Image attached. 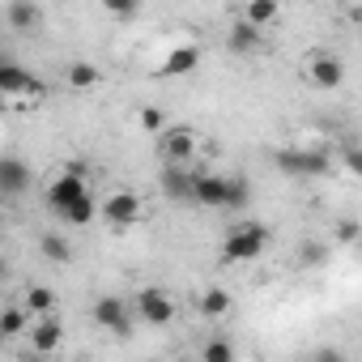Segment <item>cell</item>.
Masks as SVG:
<instances>
[{"mask_svg":"<svg viewBox=\"0 0 362 362\" xmlns=\"http://www.w3.org/2000/svg\"><path fill=\"white\" fill-rule=\"evenodd\" d=\"M201 358H205V362H235V345H230L226 337H214V341L201 349Z\"/></svg>","mask_w":362,"mask_h":362,"instance_id":"cb8c5ba5","label":"cell"},{"mask_svg":"<svg viewBox=\"0 0 362 362\" xmlns=\"http://www.w3.org/2000/svg\"><path fill=\"white\" fill-rule=\"evenodd\" d=\"M328 260V243H307L303 252H298V264L303 269H315V264H324Z\"/></svg>","mask_w":362,"mask_h":362,"instance_id":"484cf974","label":"cell"},{"mask_svg":"<svg viewBox=\"0 0 362 362\" xmlns=\"http://www.w3.org/2000/svg\"><path fill=\"white\" fill-rule=\"evenodd\" d=\"M56 218H64L69 226H90V222L98 218V201H94L90 192H81V197H77V201H69Z\"/></svg>","mask_w":362,"mask_h":362,"instance_id":"e0dca14e","label":"cell"},{"mask_svg":"<svg viewBox=\"0 0 362 362\" xmlns=\"http://www.w3.org/2000/svg\"><path fill=\"white\" fill-rule=\"evenodd\" d=\"M5 22L18 30V35H39L43 30V9H39V0H9L5 5Z\"/></svg>","mask_w":362,"mask_h":362,"instance_id":"5bb4252c","label":"cell"},{"mask_svg":"<svg viewBox=\"0 0 362 362\" xmlns=\"http://www.w3.org/2000/svg\"><path fill=\"white\" fill-rule=\"evenodd\" d=\"M98 81H103V69H98V64H90V60L69 64V86H73V90H94Z\"/></svg>","mask_w":362,"mask_h":362,"instance_id":"d6986e66","label":"cell"},{"mask_svg":"<svg viewBox=\"0 0 362 362\" xmlns=\"http://www.w3.org/2000/svg\"><path fill=\"white\" fill-rule=\"evenodd\" d=\"M0 273H5V252H0Z\"/></svg>","mask_w":362,"mask_h":362,"instance_id":"f1b7e54d","label":"cell"},{"mask_svg":"<svg viewBox=\"0 0 362 362\" xmlns=\"http://www.w3.org/2000/svg\"><path fill=\"white\" fill-rule=\"evenodd\" d=\"M30 192V166L13 153L0 158V201H18Z\"/></svg>","mask_w":362,"mask_h":362,"instance_id":"7c38bea8","label":"cell"},{"mask_svg":"<svg viewBox=\"0 0 362 362\" xmlns=\"http://www.w3.org/2000/svg\"><path fill=\"white\" fill-rule=\"evenodd\" d=\"M0 60H9V56H5V47H0Z\"/></svg>","mask_w":362,"mask_h":362,"instance_id":"f546056e","label":"cell"},{"mask_svg":"<svg viewBox=\"0 0 362 362\" xmlns=\"http://www.w3.org/2000/svg\"><path fill=\"white\" fill-rule=\"evenodd\" d=\"M98 214L107 218V226L128 230V226L141 222V197H136V192H111L107 205H98Z\"/></svg>","mask_w":362,"mask_h":362,"instance_id":"30bf717a","label":"cell"},{"mask_svg":"<svg viewBox=\"0 0 362 362\" xmlns=\"http://www.w3.org/2000/svg\"><path fill=\"white\" fill-rule=\"evenodd\" d=\"M26 311H30V315L56 311V290H52V286H30V290H26Z\"/></svg>","mask_w":362,"mask_h":362,"instance_id":"603a6c76","label":"cell"},{"mask_svg":"<svg viewBox=\"0 0 362 362\" xmlns=\"http://www.w3.org/2000/svg\"><path fill=\"white\" fill-rule=\"evenodd\" d=\"M103 9H107L111 18H119V22H132L136 9H141V0H103Z\"/></svg>","mask_w":362,"mask_h":362,"instance_id":"d4e9b609","label":"cell"},{"mask_svg":"<svg viewBox=\"0 0 362 362\" xmlns=\"http://www.w3.org/2000/svg\"><path fill=\"white\" fill-rule=\"evenodd\" d=\"M132 307L119 298V294H103L98 303H94V324L98 328H107V332H115V337H128L132 332Z\"/></svg>","mask_w":362,"mask_h":362,"instance_id":"52a82bcc","label":"cell"},{"mask_svg":"<svg viewBox=\"0 0 362 362\" xmlns=\"http://www.w3.org/2000/svg\"><path fill=\"white\" fill-rule=\"evenodd\" d=\"M26 324H30V311L26 307H5V311H0V337H22L26 332Z\"/></svg>","mask_w":362,"mask_h":362,"instance_id":"44dd1931","label":"cell"},{"mask_svg":"<svg viewBox=\"0 0 362 362\" xmlns=\"http://www.w3.org/2000/svg\"><path fill=\"white\" fill-rule=\"evenodd\" d=\"M273 162H277V170H286V175H294V179H315V175H328V170H332L328 149H303V145L277 149Z\"/></svg>","mask_w":362,"mask_h":362,"instance_id":"277c9868","label":"cell"},{"mask_svg":"<svg viewBox=\"0 0 362 362\" xmlns=\"http://www.w3.org/2000/svg\"><path fill=\"white\" fill-rule=\"evenodd\" d=\"M197 64H201V47H175L153 69V77H188V73H197Z\"/></svg>","mask_w":362,"mask_h":362,"instance_id":"2e32d148","label":"cell"},{"mask_svg":"<svg viewBox=\"0 0 362 362\" xmlns=\"http://www.w3.org/2000/svg\"><path fill=\"white\" fill-rule=\"evenodd\" d=\"M307 81L315 90H337L345 81V64L332 56V52H311L307 56Z\"/></svg>","mask_w":362,"mask_h":362,"instance_id":"8fae6325","label":"cell"},{"mask_svg":"<svg viewBox=\"0 0 362 362\" xmlns=\"http://www.w3.org/2000/svg\"><path fill=\"white\" fill-rule=\"evenodd\" d=\"M226 52H230V56H252V52H260V26L247 22V18L230 22V30H226Z\"/></svg>","mask_w":362,"mask_h":362,"instance_id":"9a60e30c","label":"cell"},{"mask_svg":"<svg viewBox=\"0 0 362 362\" xmlns=\"http://www.w3.org/2000/svg\"><path fill=\"white\" fill-rule=\"evenodd\" d=\"M197 307H201V315H205V320H226V315H230V307H235V298H230L222 286H209V290L197 298Z\"/></svg>","mask_w":362,"mask_h":362,"instance_id":"ac0fdd59","label":"cell"},{"mask_svg":"<svg viewBox=\"0 0 362 362\" xmlns=\"http://www.w3.org/2000/svg\"><path fill=\"white\" fill-rule=\"evenodd\" d=\"M358 239V222L354 218H341L337 222V243H354Z\"/></svg>","mask_w":362,"mask_h":362,"instance_id":"83f0119b","label":"cell"},{"mask_svg":"<svg viewBox=\"0 0 362 362\" xmlns=\"http://www.w3.org/2000/svg\"><path fill=\"white\" fill-rule=\"evenodd\" d=\"M192 201L205 205V209H243L252 201V184L243 175H205V170H197Z\"/></svg>","mask_w":362,"mask_h":362,"instance_id":"6da1fadb","label":"cell"},{"mask_svg":"<svg viewBox=\"0 0 362 362\" xmlns=\"http://www.w3.org/2000/svg\"><path fill=\"white\" fill-rule=\"evenodd\" d=\"M81 192H90V179H81V175H73V170H60L52 184H47V209L52 214H60L69 201H77Z\"/></svg>","mask_w":362,"mask_h":362,"instance_id":"4fadbf2b","label":"cell"},{"mask_svg":"<svg viewBox=\"0 0 362 362\" xmlns=\"http://www.w3.org/2000/svg\"><path fill=\"white\" fill-rule=\"evenodd\" d=\"M277 13H281L277 0H247V9H243V18H247V22H256V26H273V22H277Z\"/></svg>","mask_w":362,"mask_h":362,"instance_id":"7402d4cb","label":"cell"},{"mask_svg":"<svg viewBox=\"0 0 362 362\" xmlns=\"http://www.w3.org/2000/svg\"><path fill=\"white\" fill-rule=\"evenodd\" d=\"M136 119H141V128H145V132H158V128L166 124V115H162L158 107H141V115H136Z\"/></svg>","mask_w":362,"mask_h":362,"instance_id":"4316f807","label":"cell"},{"mask_svg":"<svg viewBox=\"0 0 362 362\" xmlns=\"http://www.w3.org/2000/svg\"><path fill=\"white\" fill-rule=\"evenodd\" d=\"M192 184H197L192 162H162L158 188H162V197H166V201H192Z\"/></svg>","mask_w":362,"mask_h":362,"instance_id":"ba28073f","label":"cell"},{"mask_svg":"<svg viewBox=\"0 0 362 362\" xmlns=\"http://www.w3.org/2000/svg\"><path fill=\"white\" fill-rule=\"evenodd\" d=\"M264 247H269V226H264V222H243V226H235V230L226 235L222 260H226V264H243V260H256Z\"/></svg>","mask_w":362,"mask_h":362,"instance_id":"3957f363","label":"cell"},{"mask_svg":"<svg viewBox=\"0 0 362 362\" xmlns=\"http://www.w3.org/2000/svg\"><path fill=\"white\" fill-rule=\"evenodd\" d=\"M39 252H43L47 260H56V264H69V260H73V247H69V239H64V235H56V230H47V235L39 239Z\"/></svg>","mask_w":362,"mask_h":362,"instance_id":"ffe728a7","label":"cell"},{"mask_svg":"<svg viewBox=\"0 0 362 362\" xmlns=\"http://www.w3.org/2000/svg\"><path fill=\"white\" fill-rule=\"evenodd\" d=\"M47 86L39 73L13 64V60H0V98H43Z\"/></svg>","mask_w":362,"mask_h":362,"instance_id":"5b68a950","label":"cell"},{"mask_svg":"<svg viewBox=\"0 0 362 362\" xmlns=\"http://www.w3.org/2000/svg\"><path fill=\"white\" fill-rule=\"evenodd\" d=\"M201 149V132L188 124H162L153 132V153L158 162H192Z\"/></svg>","mask_w":362,"mask_h":362,"instance_id":"7a4b0ae2","label":"cell"},{"mask_svg":"<svg viewBox=\"0 0 362 362\" xmlns=\"http://www.w3.org/2000/svg\"><path fill=\"white\" fill-rule=\"evenodd\" d=\"M132 315L141 324H149V328H166L175 320V298L166 290H158V286H145V290H136V311Z\"/></svg>","mask_w":362,"mask_h":362,"instance_id":"8992f818","label":"cell"},{"mask_svg":"<svg viewBox=\"0 0 362 362\" xmlns=\"http://www.w3.org/2000/svg\"><path fill=\"white\" fill-rule=\"evenodd\" d=\"M26 341H30L35 354H56L60 341H64V324H60V315H56V311H47V315H30V324H26Z\"/></svg>","mask_w":362,"mask_h":362,"instance_id":"9c48e42d","label":"cell"}]
</instances>
